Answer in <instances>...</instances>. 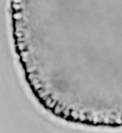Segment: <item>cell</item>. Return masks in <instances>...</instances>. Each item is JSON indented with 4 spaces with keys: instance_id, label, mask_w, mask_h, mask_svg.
Listing matches in <instances>:
<instances>
[{
    "instance_id": "5b68a950",
    "label": "cell",
    "mask_w": 122,
    "mask_h": 133,
    "mask_svg": "<svg viewBox=\"0 0 122 133\" xmlns=\"http://www.w3.org/2000/svg\"><path fill=\"white\" fill-rule=\"evenodd\" d=\"M18 47L21 50H22L24 48V45L23 43H20L18 45Z\"/></svg>"
},
{
    "instance_id": "8992f818",
    "label": "cell",
    "mask_w": 122,
    "mask_h": 133,
    "mask_svg": "<svg viewBox=\"0 0 122 133\" xmlns=\"http://www.w3.org/2000/svg\"><path fill=\"white\" fill-rule=\"evenodd\" d=\"M13 2L15 4H19L21 3V0H13Z\"/></svg>"
},
{
    "instance_id": "277c9868",
    "label": "cell",
    "mask_w": 122,
    "mask_h": 133,
    "mask_svg": "<svg viewBox=\"0 0 122 133\" xmlns=\"http://www.w3.org/2000/svg\"><path fill=\"white\" fill-rule=\"evenodd\" d=\"M55 101H53V102H52V103L50 104V105L49 106V107H50V108H53V107H54V106H55Z\"/></svg>"
},
{
    "instance_id": "52a82bcc",
    "label": "cell",
    "mask_w": 122,
    "mask_h": 133,
    "mask_svg": "<svg viewBox=\"0 0 122 133\" xmlns=\"http://www.w3.org/2000/svg\"></svg>"
},
{
    "instance_id": "7a4b0ae2",
    "label": "cell",
    "mask_w": 122,
    "mask_h": 133,
    "mask_svg": "<svg viewBox=\"0 0 122 133\" xmlns=\"http://www.w3.org/2000/svg\"><path fill=\"white\" fill-rule=\"evenodd\" d=\"M12 7H13V8L15 10H17V11L19 10V9H21V5H20L19 4H15V3L13 4Z\"/></svg>"
},
{
    "instance_id": "3957f363",
    "label": "cell",
    "mask_w": 122,
    "mask_h": 133,
    "mask_svg": "<svg viewBox=\"0 0 122 133\" xmlns=\"http://www.w3.org/2000/svg\"><path fill=\"white\" fill-rule=\"evenodd\" d=\"M52 103V100L51 98H47L46 100V103L47 104V105L49 106L50 105V104Z\"/></svg>"
},
{
    "instance_id": "6da1fadb",
    "label": "cell",
    "mask_w": 122,
    "mask_h": 133,
    "mask_svg": "<svg viewBox=\"0 0 122 133\" xmlns=\"http://www.w3.org/2000/svg\"><path fill=\"white\" fill-rule=\"evenodd\" d=\"M13 17H14V18H15L16 19L18 20V19H20L21 17H22V14H21L20 12H17V13H16V14H14Z\"/></svg>"
}]
</instances>
